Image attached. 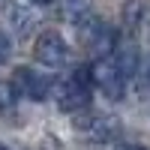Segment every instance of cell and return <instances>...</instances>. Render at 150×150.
Returning <instances> with one entry per match:
<instances>
[{
  "instance_id": "cell-12",
  "label": "cell",
  "mask_w": 150,
  "mask_h": 150,
  "mask_svg": "<svg viewBox=\"0 0 150 150\" xmlns=\"http://www.w3.org/2000/svg\"><path fill=\"white\" fill-rule=\"evenodd\" d=\"M33 6H48V3H54V0H30Z\"/></svg>"
},
{
  "instance_id": "cell-11",
  "label": "cell",
  "mask_w": 150,
  "mask_h": 150,
  "mask_svg": "<svg viewBox=\"0 0 150 150\" xmlns=\"http://www.w3.org/2000/svg\"><path fill=\"white\" fill-rule=\"evenodd\" d=\"M117 150H144V147H141V144H120Z\"/></svg>"
},
{
  "instance_id": "cell-10",
  "label": "cell",
  "mask_w": 150,
  "mask_h": 150,
  "mask_svg": "<svg viewBox=\"0 0 150 150\" xmlns=\"http://www.w3.org/2000/svg\"><path fill=\"white\" fill-rule=\"evenodd\" d=\"M9 51H12V45H9V36H6L3 30H0V63H6Z\"/></svg>"
},
{
  "instance_id": "cell-1",
  "label": "cell",
  "mask_w": 150,
  "mask_h": 150,
  "mask_svg": "<svg viewBox=\"0 0 150 150\" xmlns=\"http://www.w3.org/2000/svg\"><path fill=\"white\" fill-rule=\"evenodd\" d=\"M57 105L63 111H84L90 105V66H81L69 81L57 87Z\"/></svg>"
},
{
  "instance_id": "cell-8",
  "label": "cell",
  "mask_w": 150,
  "mask_h": 150,
  "mask_svg": "<svg viewBox=\"0 0 150 150\" xmlns=\"http://www.w3.org/2000/svg\"><path fill=\"white\" fill-rule=\"evenodd\" d=\"M114 60H117V66H120V72L126 75V78H129V75L135 72V63H138V54H135V48L129 45V48H123V51H120V54H117Z\"/></svg>"
},
{
  "instance_id": "cell-5",
  "label": "cell",
  "mask_w": 150,
  "mask_h": 150,
  "mask_svg": "<svg viewBox=\"0 0 150 150\" xmlns=\"http://www.w3.org/2000/svg\"><path fill=\"white\" fill-rule=\"evenodd\" d=\"M84 42H87V48H90L93 54L108 57L111 48H114V30H111L105 21H90L84 27Z\"/></svg>"
},
{
  "instance_id": "cell-2",
  "label": "cell",
  "mask_w": 150,
  "mask_h": 150,
  "mask_svg": "<svg viewBox=\"0 0 150 150\" xmlns=\"http://www.w3.org/2000/svg\"><path fill=\"white\" fill-rule=\"evenodd\" d=\"M90 78H93L96 87H102V93L111 96V99H120L123 90H126V75L120 72L114 57H99L90 66Z\"/></svg>"
},
{
  "instance_id": "cell-4",
  "label": "cell",
  "mask_w": 150,
  "mask_h": 150,
  "mask_svg": "<svg viewBox=\"0 0 150 150\" xmlns=\"http://www.w3.org/2000/svg\"><path fill=\"white\" fill-rule=\"evenodd\" d=\"M12 87L21 93V96H27L33 99V102H42V99H48V93H51V81L42 78L39 72H33L27 66H21L15 69V78H12Z\"/></svg>"
},
{
  "instance_id": "cell-9",
  "label": "cell",
  "mask_w": 150,
  "mask_h": 150,
  "mask_svg": "<svg viewBox=\"0 0 150 150\" xmlns=\"http://www.w3.org/2000/svg\"><path fill=\"white\" fill-rule=\"evenodd\" d=\"M87 6H90V0H63V15L72 18V21H78L87 12Z\"/></svg>"
},
{
  "instance_id": "cell-3",
  "label": "cell",
  "mask_w": 150,
  "mask_h": 150,
  "mask_svg": "<svg viewBox=\"0 0 150 150\" xmlns=\"http://www.w3.org/2000/svg\"><path fill=\"white\" fill-rule=\"evenodd\" d=\"M33 54H36L39 63L57 69V66H63L66 60H69V45H66V39L57 30H45V33H39V39H36Z\"/></svg>"
},
{
  "instance_id": "cell-14",
  "label": "cell",
  "mask_w": 150,
  "mask_h": 150,
  "mask_svg": "<svg viewBox=\"0 0 150 150\" xmlns=\"http://www.w3.org/2000/svg\"><path fill=\"white\" fill-rule=\"evenodd\" d=\"M147 78H150V72H147Z\"/></svg>"
},
{
  "instance_id": "cell-13",
  "label": "cell",
  "mask_w": 150,
  "mask_h": 150,
  "mask_svg": "<svg viewBox=\"0 0 150 150\" xmlns=\"http://www.w3.org/2000/svg\"><path fill=\"white\" fill-rule=\"evenodd\" d=\"M0 150H6V147H3V144H0Z\"/></svg>"
},
{
  "instance_id": "cell-6",
  "label": "cell",
  "mask_w": 150,
  "mask_h": 150,
  "mask_svg": "<svg viewBox=\"0 0 150 150\" xmlns=\"http://www.w3.org/2000/svg\"><path fill=\"white\" fill-rule=\"evenodd\" d=\"M81 129L90 135L93 141H111V138L120 132L117 117H90V120H84V123H81Z\"/></svg>"
},
{
  "instance_id": "cell-7",
  "label": "cell",
  "mask_w": 150,
  "mask_h": 150,
  "mask_svg": "<svg viewBox=\"0 0 150 150\" xmlns=\"http://www.w3.org/2000/svg\"><path fill=\"white\" fill-rule=\"evenodd\" d=\"M147 15H150V0H129V3L123 6V21H126L132 30L141 27Z\"/></svg>"
}]
</instances>
